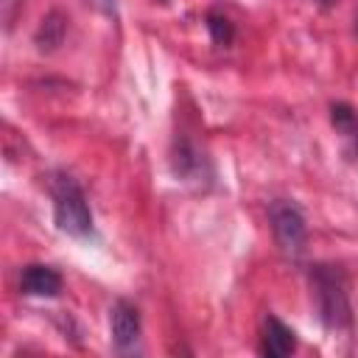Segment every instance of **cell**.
Returning <instances> with one entry per match:
<instances>
[{
    "instance_id": "6da1fadb",
    "label": "cell",
    "mask_w": 358,
    "mask_h": 358,
    "mask_svg": "<svg viewBox=\"0 0 358 358\" xmlns=\"http://www.w3.org/2000/svg\"><path fill=\"white\" fill-rule=\"evenodd\" d=\"M310 299L319 322L327 330H350L352 327V305L347 291V277L336 263H316L308 271Z\"/></svg>"
},
{
    "instance_id": "7a4b0ae2",
    "label": "cell",
    "mask_w": 358,
    "mask_h": 358,
    "mask_svg": "<svg viewBox=\"0 0 358 358\" xmlns=\"http://www.w3.org/2000/svg\"><path fill=\"white\" fill-rule=\"evenodd\" d=\"M50 196H53V221L64 235L70 238L92 235V210L81 185L73 176L56 173L50 182Z\"/></svg>"
},
{
    "instance_id": "3957f363",
    "label": "cell",
    "mask_w": 358,
    "mask_h": 358,
    "mask_svg": "<svg viewBox=\"0 0 358 358\" xmlns=\"http://www.w3.org/2000/svg\"><path fill=\"white\" fill-rule=\"evenodd\" d=\"M268 224H271V232H274V241L277 246L296 257L302 249H305V241H308V224H305V215L302 210L288 201V199H274L268 204Z\"/></svg>"
},
{
    "instance_id": "277c9868",
    "label": "cell",
    "mask_w": 358,
    "mask_h": 358,
    "mask_svg": "<svg viewBox=\"0 0 358 358\" xmlns=\"http://www.w3.org/2000/svg\"><path fill=\"white\" fill-rule=\"evenodd\" d=\"M140 310L129 299H115L109 308V333L117 350H131L140 341Z\"/></svg>"
},
{
    "instance_id": "5b68a950",
    "label": "cell",
    "mask_w": 358,
    "mask_h": 358,
    "mask_svg": "<svg viewBox=\"0 0 358 358\" xmlns=\"http://www.w3.org/2000/svg\"><path fill=\"white\" fill-rule=\"evenodd\" d=\"M296 350V333L274 313H266L260 330V352L268 358H285Z\"/></svg>"
},
{
    "instance_id": "8992f818",
    "label": "cell",
    "mask_w": 358,
    "mask_h": 358,
    "mask_svg": "<svg viewBox=\"0 0 358 358\" xmlns=\"http://www.w3.org/2000/svg\"><path fill=\"white\" fill-rule=\"evenodd\" d=\"M62 274L45 263H28L20 271V294L25 296H59Z\"/></svg>"
},
{
    "instance_id": "52a82bcc",
    "label": "cell",
    "mask_w": 358,
    "mask_h": 358,
    "mask_svg": "<svg viewBox=\"0 0 358 358\" xmlns=\"http://www.w3.org/2000/svg\"><path fill=\"white\" fill-rule=\"evenodd\" d=\"M330 123H333L336 134H341V140L347 143L350 154L358 157V112H355V106L347 101H333L330 103Z\"/></svg>"
},
{
    "instance_id": "ba28073f",
    "label": "cell",
    "mask_w": 358,
    "mask_h": 358,
    "mask_svg": "<svg viewBox=\"0 0 358 358\" xmlns=\"http://www.w3.org/2000/svg\"><path fill=\"white\" fill-rule=\"evenodd\" d=\"M64 28H67V22H64V17L59 11H50L48 17H42V25L36 28V36H34L39 50H53L62 42Z\"/></svg>"
},
{
    "instance_id": "9c48e42d",
    "label": "cell",
    "mask_w": 358,
    "mask_h": 358,
    "mask_svg": "<svg viewBox=\"0 0 358 358\" xmlns=\"http://www.w3.org/2000/svg\"><path fill=\"white\" fill-rule=\"evenodd\" d=\"M207 31H210V36H213L215 45H229V42L235 39L232 22H229L224 14H218V11H210V14H207Z\"/></svg>"
},
{
    "instance_id": "30bf717a",
    "label": "cell",
    "mask_w": 358,
    "mask_h": 358,
    "mask_svg": "<svg viewBox=\"0 0 358 358\" xmlns=\"http://www.w3.org/2000/svg\"><path fill=\"white\" fill-rule=\"evenodd\" d=\"M352 28H355V36H358V11H355V20H352Z\"/></svg>"
},
{
    "instance_id": "8fae6325",
    "label": "cell",
    "mask_w": 358,
    "mask_h": 358,
    "mask_svg": "<svg viewBox=\"0 0 358 358\" xmlns=\"http://www.w3.org/2000/svg\"><path fill=\"white\" fill-rule=\"evenodd\" d=\"M319 3H322V6H330V3H336V0H319Z\"/></svg>"
}]
</instances>
